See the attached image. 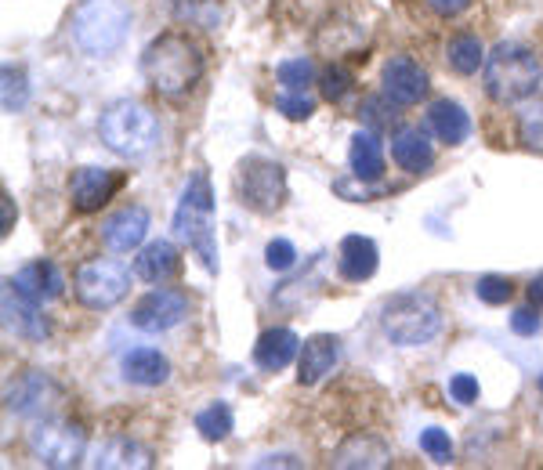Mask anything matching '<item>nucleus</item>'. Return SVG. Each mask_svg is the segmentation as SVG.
<instances>
[{
  "mask_svg": "<svg viewBox=\"0 0 543 470\" xmlns=\"http://www.w3.org/2000/svg\"><path fill=\"white\" fill-rule=\"evenodd\" d=\"M40 308H44V304L29 301L11 279L4 282L0 311H4V329H8V333H15V337L26 340V344H40V340L48 337V319L40 315Z\"/></svg>",
  "mask_w": 543,
  "mask_h": 470,
  "instance_id": "obj_12",
  "label": "nucleus"
},
{
  "mask_svg": "<svg viewBox=\"0 0 543 470\" xmlns=\"http://www.w3.org/2000/svg\"><path fill=\"white\" fill-rule=\"evenodd\" d=\"M381 329L399 348H420L439 337L442 311L428 293H399L381 308Z\"/></svg>",
  "mask_w": 543,
  "mask_h": 470,
  "instance_id": "obj_6",
  "label": "nucleus"
},
{
  "mask_svg": "<svg viewBox=\"0 0 543 470\" xmlns=\"http://www.w3.org/2000/svg\"><path fill=\"white\" fill-rule=\"evenodd\" d=\"M98 134H102L105 149L124 156V160H138L153 149L160 138V123L145 109L142 102H113L98 120Z\"/></svg>",
  "mask_w": 543,
  "mask_h": 470,
  "instance_id": "obj_5",
  "label": "nucleus"
},
{
  "mask_svg": "<svg viewBox=\"0 0 543 470\" xmlns=\"http://www.w3.org/2000/svg\"><path fill=\"white\" fill-rule=\"evenodd\" d=\"M11 282H15V286L26 293L29 301H37V304H48V301H55V297H62V286H66L62 272H58L51 261H29V264H22L19 275H15Z\"/></svg>",
  "mask_w": 543,
  "mask_h": 470,
  "instance_id": "obj_19",
  "label": "nucleus"
},
{
  "mask_svg": "<svg viewBox=\"0 0 543 470\" xmlns=\"http://www.w3.org/2000/svg\"><path fill=\"white\" fill-rule=\"evenodd\" d=\"M0 102H4V113H22L29 102V80L22 69L4 66L0 73Z\"/></svg>",
  "mask_w": 543,
  "mask_h": 470,
  "instance_id": "obj_30",
  "label": "nucleus"
},
{
  "mask_svg": "<svg viewBox=\"0 0 543 470\" xmlns=\"http://www.w3.org/2000/svg\"><path fill=\"white\" fill-rule=\"evenodd\" d=\"M145 235H149V210L145 207L116 210V214L102 225L105 246L116 250V254H131V250H138V246L145 243Z\"/></svg>",
  "mask_w": 543,
  "mask_h": 470,
  "instance_id": "obj_16",
  "label": "nucleus"
},
{
  "mask_svg": "<svg viewBox=\"0 0 543 470\" xmlns=\"http://www.w3.org/2000/svg\"><path fill=\"white\" fill-rule=\"evenodd\" d=\"M475 293H478V301L482 304L500 308V304H507L511 297H515V282L507 279V275H482V279L475 282Z\"/></svg>",
  "mask_w": 543,
  "mask_h": 470,
  "instance_id": "obj_32",
  "label": "nucleus"
},
{
  "mask_svg": "<svg viewBox=\"0 0 543 470\" xmlns=\"http://www.w3.org/2000/svg\"><path fill=\"white\" fill-rule=\"evenodd\" d=\"M384 98H391L395 105H417L424 94H428V69L413 62L410 55H395L384 62L381 73Z\"/></svg>",
  "mask_w": 543,
  "mask_h": 470,
  "instance_id": "obj_13",
  "label": "nucleus"
},
{
  "mask_svg": "<svg viewBox=\"0 0 543 470\" xmlns=\"http://www.w3.org/2000/svg\"><path fill=\"white\" fill-rule=\"evenodd\" d=\"M428 123L446 145H460V141H467V134H471V116H467V109L460 102H449V98L431 105Z\"/></svg>",
  "mask_w": 543,
  "mask_h": 470,
  "instance_id": "obj_26",
  "label": "nucleus"
},
{
  "mask_svg": "<svg viewBox=\"0 0 543 470\" xmlns=\"http://www.w3.org/2000/svg\"><path fill=\"white\" fill-rule=\"evenodd\" d=\"M131 19L134 11L127 0H80L69 19V33L84 55L105 58L127 40Z\"/></svg>",
  "mask_w": 543,
  "mask_h": 470,
  "instance_id": "obj_3",
  "label": "nucleus"
},
{
  "mask_svg": "<svg viewBox=\"0 0 543 470\" xmlns=\"http://www.w3.org/2000/svg\"><path fill=\"white\" fill-rule=\"evenodd\" d=\"M540 326H543V319H540V308H515L511 311V329H515L518 337H536L540 333Z\"/></svg>",
  "mask_w": 543,
  "mask_h": 470,
  "instance_id": "obj_37",
  "label": "nucleus"
},
{
  "mask_svg": "<svg viewBox=\"0 0 543 470\" xmlns=\"http://www.w3.org/2000/svg\"><path fill=\"white\" fill-rule=\"evenodd\" d=\"M174 235L200 257L210 275H218V239H214V192L207 170H196L174 210Z\"/></svg>",
  "mask_w": 543,
  "mask_h": 470,
  "instance_id": "obj_2",
  "label": "nucleus"
},
{
  "mask_svg": "<svg viewBox=\"0 0 543 470\" xmlns=\"http://www.w3.org/2000/svg\"><path fill=\"white\" fill-rule=\"evenodd\" d=\"M337 358H341V340L334 333H315L301 344V355H297V384L315 387L323 384L326 376L334 373Z\"/></svg>",
  "mask_w": 543,
  "mask_h": 470,
  "instance_id": "obj_14",
  "label": "nucleus"
},
{
  "mask_svg": "<svg viewBox=\"0 0 543 470\" xmlns=\"http://www.w3.org/2000/svg\"><path fill=\"white\" fill-rule=\"evenodd\" d=\"M189 315V297L178 290H153L131 308V326L142 333H167Z\"/></svg>",
  "mask_w": 543,
  "mask_h": 470,
  "instance_id": "obj_11",
  "label": "nucleus"
},
{
  "mask_svg": "<svg viewBox=\"0 0 543 470\" xmlns=\"http://www.w3.org/2000/svg\"><path fill=\"white\" fill-rule=\"evenodd\" d=\"M276 80H279L283 91L305 94L308 87L315 84V66L308 62V58H286V62H279L276 66Z\"/></svg>",
  "mask_w": 543,
  "mask_h": 470,
  "instance_id": "obj_29",
  "label": "nucleus"
},
{
  "mask_svg": "<svg viewBox=\"0 0 543 470\" xmlns=\"http://www.w3.org/2000/svg\"><path fill=\"white\" fill-rule=\"evenodd\" d=\"M352 84H355V76L344 66H326L323 76H319V91H323L326 102H341L344 94L352 91Z\"/></svg>",
  "mask_w": 543,
  "mask_h": 470,
  "instance_id": "obj_33",
  "label": "nucleus"
},
{
  "mask_svg": "<svg viewBox=\"0 0 543 470\" xmlns=\"http://www.w3.org/2000/svg\"><path fill=\"white\" fill-rule=\"evenodd\" d=\"M174 272H178V250L167 239H153L134 257V275L142 282H167Z\"/></svg>",
  "mask_w": 543,
  "mask_h": 470,
  "instance_id": "obj_25",
  "label": "nucleus"
},
{
  "mask_svg": "<svg viewBox=\"0 0 543 470\" xmlns=\"http://www.w3.org/2000/svg\"><path fill=\"white\" fill-rule=\"evenodd\" d=\"M518 134H522L525 149H533L543 156V102L525 105L518 113Z\"/></svg>",
  "mask_w": 543,
  "mask_h": 470,
  "instance_id": "obj_31",
  "label": "nucleus"
},
{
  "mask_svg": "<svg viewBox=\"0 0 543 470\" xmlns=\"http://www.w3.org/2000/svg\"><path fill=\"white\" fill-rule=\"evenodd\" d=\"M120 188V178H116L113 170H102V167H80L69 181V199H73V207L80 214H95L102 210L113 192Z\"/></svg>",
  "mask_w": 543,
  "mask_h": 470,
  "instance_id": "obj_15",
  "label": "nucleus"
},
{
  "mask_svg": "<svg viewBox=\"0 0 543 470\" xmlns=\"http://www.w3.org/2000/svg\"><path fill=\"white\" fill-rule=\"evenodd\" d=\"M11 225H15V203L8 192H0V235H11Z\"/></svg>",
  "mask_w": 543,
  "mask_h": 470,
  "instance_id": "obj_41",
  "label": "nucleus"
},
{
  "mask_svg": "<svg viewBox=\"0 0 543 470\" xmlns=\"http://www.w3.org/2000/svg\"><path fill=\"white\" fill-rule=\"evenodd\" d=\"M446 58H449V69H453V73H460V76H471V73H478V69L486 66L482 40L471 37V33H460V37L449 40Z\"/></svg>",
  "mask_w": 543,
  "mask_h": 470,
  "instance_id": "obj_27",
  "label": "nucleus"
},
{
  "mask_svg": "<svg viewBox=\"0 0 543 470\" xmlns=\"http://www.w3.org/2000/svg\"><path fill=\"white\" fill-rule=\"evenodd\" d=\"M381 264V250L370 235H344L341 239V257H337V268H341V279L362 282L370 279Z\"/></svg>",
  "mask_w": 543,
  "mask_h": 470,
  "instance_id": "obj_18",
  "label": "nucleus"
},
{
  "mask_svg": "<svg viewBox=\"0 0 543 470\" xmlns=\"http://www.w3.org/2000/svg\"><path fill=\"white\" fill-rule=\"evenodd\" d=\"M265 264L272 268V272H290L297 264V250L290 239H272V243L265 246Z\"/></svg>",
  "mask_w": 543,
  "mask_h": 470,
  "instance_id": "obj_35",
  "label": "nucleus"
},
{
  "mask_svg": "<svg viewBox=\"0 0 543 470\" xmlns=\"http://www.w3.org/2000/svg\"><path fill=\"white\" fill-rule=\"evenodd\" d=\"M4 398H8V409L15 416H22V420H40V416L55 413V405L62 402V391H58V384L48 373L29 369L15 384H8V395Z\"/></svg>",
  "mask_w": 543,
  "mask_h": 470,
  "instance_id": "obj_10",
  "label": "nucleus"
},
{
  "mask_svg": "<svg viewBox=\"0 0 543 470\" xmlns=\"http://www.w3.org/2000/svg\"><path fill=\"white\" fill-rule=\"evenodd\" d=\"M449 395H453V402H460V405L478 402V380L471 373H457L449 380Z\"/></svg>",
  "mask_w": 543,
  "mask_h": 470,
  "instance_id": "obj_38",
  "label": "nucleus"
},
{
  "mask_svg": "<svg viewBox=\"0 0 543 470\" xmlns=\"http://www.w3.org/2000/svg\"><path fill=\"white\" fill-rule=\"evenodd\" d=\"M142 76L160 98H181L200 84L203 55L185 33H160L142 51Z\"/></svg>",
  "mask_w": 543,
  "mask_h": 470,
  "instance_id": "obj_1",
  "label": "nucleus"
},
{
  "mask_svg": "<svg viewBox=\"0 0 543 470\" xmlns=\"http://www.w3.org/2000/svg\"><path fill=\"white\" fill-rule=\"evenodd\" d=\"M84 449H87V434L80 431L77 423H62V420H44L29 431V452L37 456V463L44 467H55V470H66V467H77L84 460Z\"/></svg>",
  "mask_w": 543,
  "mask_h": 470,
  "instance_id": "obj_8",
  "label": "nucleus"
},
{
  "mask_svg": "<svg viewBox=\"0 0 543 470\" xmlns=\"http://www.w3.org/2000/svg\"><path fill=\"white\" fill-rule=\"evenodd\" d=\"M276 113H283L286 120H308L315 113V102L308 94H290L286 91L283 98H276Z\"/></svg>",
  "mask_w": 543,
  "mask_h": 470,
  "instance_id": "obj_36",
  "label": "nucleus"
},
{
  "mask_svg": "<svg viewBox=\"0 0 543 470\" xmlns=\"http://www.w3.org/2000/svg\"><path fill=\"white\" fill-rule=\"evenodd\" d=\"M297 355H301V337L286 326L265 329L258 337V344H254V362H258V369H265V373H279V369L290 366Z\"/></svg>",
  "mask_w": 543,
  "mask_h": 470,
  "instance_id": "obj_17",
  "label": "nucleus"
},
{
  "mask_svg": "<svg viewBox=\"0 0 543 470\" xmlns=\"http://www.w3.org/2000/svg\"><path fill=\"white\" fill-rule=\"evenodd\" d=\"M391 160L399 163L402 170H410V174H420V170H428L435 163V149H431L428 134L420 127H402L391 138Z\"/></svg>",
  "mask_w": 543,
  "mask_h": 470,
  "instance_id": "obj_22",
  "label": "nucleus"
},
{
  "mask_svg": "<svg viewBox=\"0 0 543 470\" xmlns=\"http://www.w3.org/2000/svg\"><path fill=\"white\" fill-rule=\"evenodd\" d=\"M529 304H533V308H543V275H536V279L529 282Z\"/></svg>",
  "mask_w": 543,
  "mask_h": 470,
  "instance_id": "obj_42",
  "label": "nucleus"
},
{
  "mask_svg": "<svg viewBox=\"0 0 543 470\" xmlns=\"http://www.w3.org/2000/svg\"><path fill=\"white\" fill-rule=\"evenodd\" d=\"M91 467H116V470H145L153 467V452L145 449V445L131 442V438H109V442H102L95 449V460H91Z\"/></svg>",
  "mask_w": 543,
  "mask_h": 470,
  "instance_id": "obj_23",
  "label": "nucleus"
},
{
  "mask_svg": "<svg viewBox=\"0 0 543 470\" xmlns=\"http://www.w3.org/2000/svg\"><path fill=\"white\" fill-rule=\"evenodd\" d=\"M540 80V58L533 55V47L518 44V40H504L486 55V94L493 102H525L529 94H536Z\"/></svg>",
  "mask_w": 543,
  "mask_h": 470,
  "instance_id": "obj_4",
  "label": "nucleus"
},
{
  "mask_svg": "<svg viewBox=\"0 0 543 470\" xmlns=\"http://www.w3.org/2000/svg\"><path fill=\"white\" fill-rule=\"evenodd\" d=\"M239 199L254 214L268 217L283 207L286 199V170L268 156H247L239 163Z\"/></svg>",
  "mask_w": 543,
  "mask_h": 470,
  "instance_id": "obj_7",
  "label": "nucleus"
},
{
  "mask_svg": "<svg viewBox=\"0 0 543 470\" xmlns=\"http://www.w3.org/2000/svg\"><path fill=\"white\" fill-rule=\"evenodd\" d=\"M428 8L442 19H449V15H460V11L471 8V0H428Z\"/></svg>",
  "mask_w": 543,
  "mask_h": 470,
  "instance_id": "obj_40",
  "label": "nucleus"
},
{
  "mask_svg": "<svg viewBox=\"0 0 543 470\" xmlns=\"http://www.w3.org/2000/svg\"><path fill=\"white\" fill-rule=\"evenodd\" d=\"M77 301L91 311H105L120 304L131 290V272L120 261H87L73 279Z\"/></svg>",
  "mask_w": 543,
  "mask_h": 470,
  "instance_id": "obj_9",
  "label": "nucleus"
},
{
  "mask_svg": "<svg viewBox=\"0 0 543 470\" xmlns=\"http://www.w3.org/2000/svg\"><path fill=\"white\" fill-rule=\"evenodd\" d=\"M348 163H352V178L355 181H373L384 178V145L381 138L373 131H355L352 138V149H348Z\"/></svg>",
  "mask_w": 543,
  "mask_h": 470,
  "instance_id": "obj_21",
  "label": "nucleus"
},
{
  "mask_svg": "<svg viewBox=\"0 0 543 470\" xmlns=\"http://www.w3.org/2000/svg\"><path fill=\"white\" fill-rule=\"evenodd\" d=\"M391 460V449L373 434H352L334 452V467H384Z\"/></svg>",
  "mask_w": 543,
  "mask_h": 470,
  "instance_id": "obj_24",
  "label": "nucleus"
},
{
  "mask_svg": "<svg viewBox=\"0 0 543 470\" xmlns=\"http://www.w3.org/2000/svg\"><path fill=\"white\" fill-rule=\"evenodd\" d=\"M540 391H543V376H540Z\"/></svg>",
  "mask_w": 543,
  "mask_h": 470,
  "instance_id": "obj_43",
  "label": "nucleus"
},
{
  "mask_svg": "<svg viewBox=\"0 0 543 470\" xmlns=\"http://www.w3.org/2000/svg\"><path fill=\"white\" fill-rule=\"evenodd\" d=\"M420 449L428 452L435 463H453V442H449V434L442 431V427L420 431Z\"/></svg>",
  "mask_w": 543,
  "mask_h": 470,
  "instance_id": "obj_34",
  "label": "nucleus"
},
{
  "mask_svg": "<svg viewBox=\"0 0 543 470\" xmlns=\"http://www.w3.org/2000/svg\"><path fill=\"white\" fill-rule=\"evenodd\" d=\"M120 369H124L127 380L138 384V387H160V384L171 380V362H167V355H160L156 348L127 351L124 362H120Z\"/></svg>",
  "mask_w": 543,
  "mask_h": 470,
  "instance_id": "obj_20",
  "label": "nucleus"
},
{
  "mask_svg": "<svg viewBox=\"0 0 543 470\" xmlns=\"http://www.w3.org/2000/svg\"><path fill=\"white\" fill-rule=\"evenodd\" d=\"M232 427H236V416H232V409L225 402H210L207 409L196 413V431H200L207 442H225L232 434Z\"/></svg>",
  "mask_w": 543,
  "mask_h": 470,
  "instance_id": "obj_28",
  "label": "nucleus"
},
{
  "mask_svg": "<svg viewBox=\"0 0 543 470\" xmlns=\"http://www.w3.org/2000/svg\"><path fill=\"white\" fill-rule=\"evenodd\" d=\"M362 120L373 123V127H391V123L399 120V113L388 116V109H384L381 98H366V102H362Z\"/></svg>",
  "mask_w": 543,
  "mask_h": 470,
  "instance_id": "obj_39",
  "label": "nucleus"
}]
</instances>
